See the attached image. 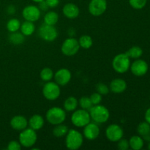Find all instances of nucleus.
<instances>
[{
	"label": "nucleus",
	"mask_w": 150,
	"mask_h": 150,
	"mask_svg": "<svg viewBox=\"0 0 150 150\" xmlns=\"http://www.w3.org/2000/svg\"><path fill=\"white\" fill-rule=\"evenodd\" d=\"M89 113L91 120L98 124L107 122L110 118V112L108 109L100 104L92 105V108L89 110Z\"/></svg>",
	"instance_id": "f257e3e1"
},
{
	"label": "nucleus",
	"mask_w": 150,
	"mask_h": 150,
	"mask_svg": "<svg viewBox=\"0 0 150 150\" xmlns=\"http://www.w3.org/2000/svg\"><path fill=\"white\" fill-rule=\"evenodd\" d=\"M83 136L75 129H69L65 136V146L70 150H77L83 145Z\"/></svg>",
	"instance_id": "f03ea898"
},
{
	"label": "nucleus",
	"mask_w": 150,
	"mask_h": 150,
	"mask_svg": "<svg viewBox=\"0 0 150 150\" xmlns=\"http://www.w3.org/2000/svg\"><path fill=\"white\" fill-rule=\"evenodd\" d=\"M130 64V58L126 53L117 54L112 60V67L114 70L122 74L128 71Z\"/></svg>",
	"instance_id": "7ed1b4c3"
},
{
	"label": "nucleus",
	"mask_w": 150,
	"mask_h": 150,
	"mask_svg": "<svg viewBox=\"0 0 150 150\" xmlns=\"http://www.w3.org/2000/svg\"><path fill=\"white\" fill-rule=\"evenodd\" d=\"M45 117L48 123L53 125H57L64 122L65 121L67 115H66L65 110L60 107L54 106L50 108L47 111Z\"/></svg>",
	"instance_id": "20e7f679"
},
{
	"label": "nucleus",
	"mask_w": 150,
	"mask_h": 150,
	"mask_svg": "<svg viewBox=\"0 0 150 150\" xmlns=\"http://www.w3.org/2000/svg\"><path fill=\"white\" fill-rule=\"evenodd\" d=\"M18 140L21 146L25 148H32V146H35L38 140L36 130L30 127H26V129L21 131Z\"/></svg>",
	"instance_id": "39448f33"
},
{
	"label": "nucleus",
	"mask_w": 150,
	"mask_h": 150,
	"mask_svg": "<svg viewBox=\"0 0 150 150\" xmlns=\"http://www.w3.org/2000/svg\"><path fill=\"white\" fill-rule=\"evenodd\" d=\"M42 95L46 100L50 101L56 100L59 98L61 95V89L60 86L57 84L55 81L45 82L42 87Z\"/></svg>",
	"instance_id": "423d86ee"
},
{
	"label": "nucleus",
	"mask_w": 150,
	"mask_h": 150,
	"mask_svg": "<svg viewBox=\"0 0 150 150\" xmlns=\"http://www.w3.org/2000/svg\"><path fill=\"white\" fill-rule=\"evenodd\" d=\"M71 122L75 127H83L91 122L89 111L84 109H76L71 115Z\"/></svg>",
	"instance_id": "0eeeda50"
},
{
	"label": "nucleus",
	"mask_w": 150,
	"mask_h": 150,
	"mask_svg": "<svg viewBox=\"0 0 150 150\" xmlns=\"http://www.w3.org/2000/svg\"><path fill=\"white\" fill-rule=\"evenodd\" d=\"M80 49L79 41L76 38L70 37L67 38L62 42L61 46V51L64 56L73 57L79 52Z\"/></svg>",
	"instance_id": "6e6552de"
},
{
	"label": "nucleus",
	"mask_w": 150,
	"mask_h": 150,
	"mask_svg": "<svg viewBox=\"0 0 150 150\" xmlns=\"http://www.w3.org/2000/svg\"><path fill=\"white\" fill-rule=\"evenodd\" d=\"M39 36L46 42H53L58 37V32L54 26L43 23L39 29Z\"/></svg>",
	"instance_id": "1a4fd4ad"
},
{
	"label": "nucleus",
	"mask_w": 150,
	"mask_h": 150,
	"mask_svg": "<svg viewBox=\"0 0 150 150\" xmlns=\"http://www.w3.org/2000/svg\"><path fill=\"white\" fill-rule=\"evenodd\" d=\"M108 3L106 0H91L88 5L89 13L95 17L102 16L107 10Z\"/></svg>",
	"instance_id": "9d476101"
},
{
	"label": "nucleus",
	"mask_w": 150,
	"mask_h": 150,
	"mask_svg": "<svg viewBox=\"0 0 150 150\" xmlns=\"http://www.w3.org/2000/svg\"><path fill=\"white\" fill-rule=\"evenodd\" d=\"M124 130L122 127L117 124H111L107 127L105 130V136L107 139L111 142H117L122 139Z\"/></svg>",
	"instance_id": "9b49d317"
},
{
	"label": "nucleus",
	"mask_w": 150,
	"mask_h": 150,
	"mask_svg": "<svg viewBox=\"0 0 150 150\" xmlns=\"http://www.w3.org/2000/svg\"><path fill=\"white\" fill-rule=\"evenodd\" d=\"M22 16L25 21L31 22H36L40 19L41 16V11L39 7L36 5L30 4L27 5L22 10Z\"/></svg>",
	"instance_id": "f8f14e48"
},
{
	"label": "nucleus",
	"mask_w": 150,
	"mask_h": 150,
	"mask_svg": "<svg viewBox=\"0 0 150 150\" xmlns=\"http://www.w3.org/2000/svg\"><path fill=\"white\" fill-rule=\"evenodd\" d=\"M130 69L131 70V73L134 76L141 77V76H143L146 74V73L148 72V69H149V66L146 61L137 59L136 61L133 62L130 64Z\"/></svg>",
	"instance_id": "ddd939ff"
},
{
	"label": "nucleus",
	"mask_w": 150,
	"mask_h": 150,
	"mask_svg": "<svg viewBox=\"0 0 150 150\" xmlns=\"http://www.w3.org/2000/svg\"><path fill=\"white\" fill-rule=\"evenodd\" d=\"M100 133V129L95 122H89L83 127V136L89 141H94L98 138Z\"/></svg>",
	"instance_id": "4468645a"
},
{
	"label": "nucleus",
	"mask_w": 150,
	"mask_h": 150,
	"mask_svg": "<svg viewBox=\"0 0 150 150\" xmlns=\"http://www.w3.org/2000/svg\"><path fill=\"white\" fill-rule=\"evenodd\" d=\"M54 81L57 84L64 86L70 81L72 79V73L68 69L61 68L54 73Z\"/></svg>",
	"instance_id": "2eb2a0df"
},
{
	"label": "nucleus",
	"mask_w": 150,
	"mask_h": 150,
	"mask_svg": "<svg viewBox=\"0 0 150 150\" xmlns=\"http://www.w3.org/2000/svg\"><path fill=\"white\" fill-rule=\"evenodd\" d=\"M10 124L13 130H18V131H21L24 130L29 125L27 119L22 115L14 116L10 120Z\"/></svg>",
	"instance_id": "dca6fc26"
},
{
	"label": "nucleus",
	"mask_w": 150,
	"mask_h": 150,
	"mask_svg": "<svg viewBox=\"0 0 150 150\" xmlns=\"http://www.w3.org/2000/svg\"><path fill=\"white\" fill-rule=\"evenodd\" d=\"M127 87V82L122 79H113L109 85V89L111 92L114 94H121L126 90Z\"/></svg>",
	"instance_id": "f3484780"
},
{
	"label": "nucleus",
	"mask_w": 150,
	"mask_h": 150,
	"mask_svg": "<svg viewBox=\"0 0 150 150\" xmlns=\"http://www.w3.org/2000/svg\"><path fill=\"white\" fill-rule=\"evenodd\" d=\"M62 13L66 18L69 19H75L79 16V7L74 3H67L62 9Z\"/></svg>",
	"instance_id": "a211bd4d"
},
{
	"label": "nucleus",
	"mask_w": 150,
	"mask_h": 150,
	"mask_svg": "<svg viewBox=\"0 0 150 150\" xmlns=\"http://www.w3.org/2000/svg\"><path fill=\"white\" fill-rule=\"evenodd\" d=\"M28 124L30 128L35 130H39L43 127L45 124V120L40 114H35L29 118Z\"/></svg>",
	"instance_id": "6ab92c4d"
},
{
	"label": "nucleus",
	"mask_w": 150,
	"mask_h": 150,
	"mask_svg": "<svg viewBox=\"0 0 150 150\" xmlns=\"http://www.w3.org/2000/svg\"><path fill=\"white\" fill-rule=\"evenodd\" d=\"M21 32L26 36H31L33 35L35 31V25L34 22L29 21H25L24 22L21 24L20 27Z\"/></svg>",
	"instance_id": "aec40b11"
},
{
	"label": "nucleus",
	"mask_w": 150,
	"mask_h": 150,
	"mask_svg": "<svg viewBox=\"0 0 150 150\" xmlns=\"http://www.w3.org/2000/svg\"><path fill=\"white\" fill-rule=\"evenodd\" d=\"M79 105V100L75 97H68L64 102V109L65 111L73 112L75 110L77 109Z\"/></svg>",
	"instance_id": "412c9836"
},
{
	"label": "nucleus",
	"mask_w": 150,
	"mask_h": 150,
	"mask_svg": "<svg viewBox=\"0 0 150 150\" xmlns=\"http://www.w3.org/2000/svg\"><path fill=\"white\" fill-rule=\"evenodd\" d=\"M144 139L140 136H133L129 140L130 147L133 150H140L144 146Z\"/></svg>",
	"instance_id": "4be33fe9"
},
{
	"label": "nucleus",
	"mask_w": 150,
	"mask_h": 150,
	"mask_svg": "<svg viewBox=\"0 0 150 150\" xmlns=\"http://www.w3.org/2000/svg\"><path fill=\"white\" fill-rule=\"evenodd\" d=\"M44 23L51 26H55L59 21V15L55 11H48L43 18Z\"/></svg>",
	"instance_id": "5701e85b"
},
{
	"label": "nucleus",
	"mask_w": 150,
	"mask_h": 150,
	"mask_svg": "<svg viewBox=\"0 0 150 150\" xmlns=\"http://www.w3.org/2000/svg\"><path fill=\"white\" fill-rule=\"evenodd\" d=\"M24 40L25 36L21 33V32H10V35H9V41H10V42H11L13 45H21L22 43H23Z\"/></svg>",
	"instance_id": "b1692460"
},
{
	"label": "nucleus",
	"mask_w": 150,
	"mask_h": 150,
	"mask_svg": "<svg viewBox=\"0 0 150 150\" xmlns=\"http://www.w3.org/2000/svg\"><path fill=\"white\" fill-rule=\"evenodd\" d=\"M68 130V127L66 125H64L63 123H62V124H59L55 125V127L53 129L52 133L55 137L62 138L64 137V136H65L67 135Z\"/></svg>",
	"instance_id": "393cba45"
},
{
	"label": "nucleus",
	"mask_w": 150,
	"mask_h": 150,
	"mask_svg": "<svg viewBox=\"0 0 150 150\" xmlns=\"http://www.w3.org/2000/svg\"><path fill=\"white\" fill-rule=\"evenodd\" d=\"M78 41H79L80 48H83V49H89L93 45V40H92V37L87 35L81 36Z\"/></svg>",
	"instance_id": "a878e982"
},
{
	"label": "nucleus",
	"mask_w": 150,
	"mask_h": 150,
	"mask_svg": "<svg viewBox=\"0 0 150 150\" xmlns=\"http://www.w3.org/2000/svg\"><path fill=\"white\" fill-rule=\"evenodd\" d=\"M125 53L130 59H139L142 56L143 50L139 46H133L130 48H129Z\"/></svg>",
	"instance_id": "bb28decb"
},
{
	"label": "nucleus",
	"mask_w": 150,
	"mask_h": 150,
	"mask_svg": "<svg viewBox=\"0 0 150 150\" xmlns=\"http://www.w3.org/2000/svg\"><path fill=\"white\" fill-rule=\"evenodd\" d=\"M21 23L18 18H11L7 21V29L9 32H18L20 29Z\"/></svg>",
	"instance_id": "cd10ccee"
},
{
	"label": "nucleus",
	"mask_w": 150,
	"mask_h": 150,
	"mask_svg": "<svg viewBox=\"0 0 150 150\" xmlns=\"http://www.w3.org/2000/svg\"><path fill=\"white\" fill-rule=\"evenodd\" d=\"M54 72H53V70L51 68H49V67H44L40 71V77L42 79V81L45 82H48L52 80V79L54 78Z\"/></svg>",
	"instance_id": "c85d7f7f"
},
{
	"label": "nucleus",
	"mask_w": 150,
	"mask_h": 150,
	"mask_svg": "<svg viewBox=\"0 0 150 150\" xmlns=\"http://www.w3.org/2000/svg\"><path fill=\"white\" fill-rule=\"evenodd\" d=\"M79 106L81 107V108L82 109L86 110V111H89L92 106V103L91 101L90 98L89 97H86V96H83L79 100Z\"/></svg>",
	"instance_id": "c756f323"
},
{
	"label": "nucleus",
	"mask_w": 150,
	"mask_h": 150,
	"mask_svg": "<svg viewBox=\"0 0 150 150\" xmlns=\"http://www.w3.org/2000/svg\"><path fill=\"white\" fill-rule=\"evenodd\" d=\"M150 130V125L147 122H142L138 125L137 132L140 136H144L146 133H149Z\"/></svg>",
	"instance_id": "7c9ffc66"
},
{
	"label": "nucleus",
	"mask_w": 150,
	"mask_h": 150,
	"mask_svg": "<svg viewBox=\"0 0 150 150\" xmlns=\"http://www.w3.org/2000/svg\"><path fill=\"white\" fill-rule=\"evenodd\" d=\"M147 0H129V4L136 10H141L146 6Z\"/></svg>",
	"instance_id": "2f4dec72"
},
{
	"label": "nucleus",
	"mask_w": 150,
	"mask_h": 150,
	"mask_svg": "<svg viewBox=\"0 0 150 150\" xmlns=\"http://www.w3.org/2000/svg\"><path fill=\"white\" fill-rule=\"evenodd\" d=\"M96 92L102 95H106L110 92L109 86L104 83H98L95 86Z\"/></svg>",
	"instance_id": "473e14b6"
},
{
	"label": "nucleus",
	"mask_w": 150,
	"mask_h": 150,
	"mask_svg": "<svg viewBox=\"0 0 150 150\" xmlns=\"http://www.w3.org/2000/svg\"><path fill=\"white\" fill-rule=\"evenodd\" d=\"M103 95H100L98 92H94L92 95H90V100L92 103V105H98V104H100V103L103 100Z\"/></svg>",
	"instance_id": "72a5a7b5"
},
{
	"label": "nucleus",
	"mask_w": 150,
	"mask_h": 150,
	"mask_svg": "<svg viewBox=\"0 0 150 150\" xmlns=\"http://www.w3.org/2000/svg\"><path fill=\"white\" fill-rule=\"evenodd\" d=\"M117 147L120 150H127L130 147L129 141L122 138L117 142Z\"/></svg>",
	"instance_id": "f704fd0d"
},
{
	"label": "nucleus",
	"mask_w": 150,
	"mask_h": 150,
	"mask_svg": "<svg viewBox=\"0 0 150 150\" xmlns=\"http://www.w3.org/2000/svg\"><path fill=\"white\" fill-rule=\"evenodd\" d=\"M21 145L20 142L18 141H11L7 144V149L8 150H20L21 149Z\"/></svg>",
	"instance_id": "c9c22d12"
},
{
	"label": "nucleus",
	"mask_w": 150,
	"mask_h": 150,
	"mask_svg": "<svg viewBox=\"0 0 150 150\" xmlns=\"http://www.w3.org/2000/svg\"><path fill=\"white\" fill-rule=\"evenodd\" d=\"M49 8H55L59 5L60 0H45Z\"/></svg>",
	"instance_id": "e433bc0d"
},
{
	"label": "nucleus",
	"mask_w": 150,
	"mask_h": 150,
	"mask_svg": "<svg viewBox=\"0 0 150 150\" xmlns=\"http://www.w3.org/2000/svg\"><path fill=\"white\" fill-rule=\"evenodd\" d=\"M38 7H39V9L40 10V11H43V12L48 11V9H49V7L48 6L47 3L45 2V0L38 3Z\"/></svg>",
	"instance_id": "4c0bfd02"
},
{
	"label": "nucleus",
	"mask_w": 150,
	"mask_h": 150,
	"mask_svg": "<svg viewBox=\"0 0 150 150\" xmlns=\"http://www.w3.org/2000/svg\"><path fill=\"white\" fill-rule=\"evenodd\" d=\"M16 7H15V6L13 5H10L7 7V12L8 14L10 15H13L15 14V13H16Z\"/></svg>",
	"instance_id": "58836bf2"
},
{
	"label": "nucleus",
	"mask_w": 150,
	"mask_h": 150,
	"mask_svg": "<svg viewBox=\"0 0 150 150\" xmlns=\"http://www.w3.org/2000/svg\"><path fill=\"white\" fill-rule=\"evenodd\" d=\"M144 118H145V121L147 122L150 125V108H149L147 110H146V113H145Z\"/></svg>",
	"instance_id": "ea45409f"
},
{
	"label": "nucleus",
	"mask_w": 150,
	"mask_h": 150,
	"mask_svg": "<svg viewBox=\"0 0 150 150\" xmlns=\"http://www.w3.org/2000/svg\"><path fill=\"white\" fill-rule=\"evenodd\" d=\"M142 138H143L144 141H146V142H150V130L149 133H146V135H144V136H142Z\"/></svg>",
	"instance_id": "a19ab883"
},
{
	"label": "nucleus",
	"mask_w": 150,
	"mask_h": 150,
	"mask_svg": "<svg viewBox=\"0 0 150 150\" xmlns=\"http://www.w3.org/2000/svg\"><path fill=\"white\" fill-rule=\"evenodd\" d=\"M32 1H34V2H35V3H39V2H40V1H44V0H32Z\"/></svg>",
	"instance_id": "79ce46f5"
},
{
	"label": "nucleus",
	"mask_w": 150,
	"mask_h": 150,
	"mask_svg": "<svg viewBox=\"0 0 150 150\" xmlns=\"http://www.w3.org/2000/svg\"><path fill=\"white\" fill-rule=\"evenodd\" d=\"M148 149H150V142H149V144H148Z\"/></svg>",
	"instance_id": "37998d69"
}]
</instances>
